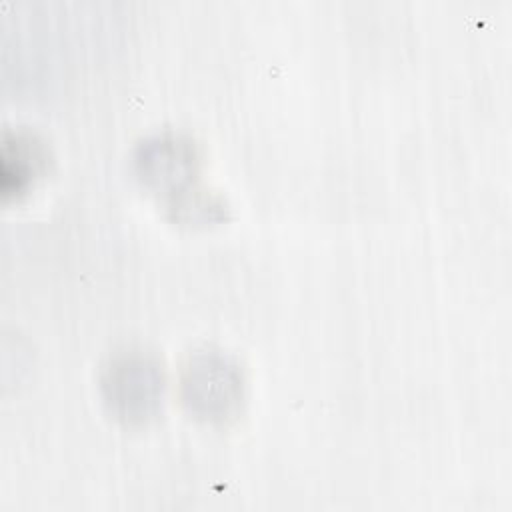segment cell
<instances>
[{
	"label": "cell",
	"mask_w": 512,
	"mask_h": 512,
	"mask_svg": "<svg viewBox=\"0 0 512 512\" xmlns=\"http://www.w3.org/2000/svg\"><path fill=\"white\" fill-rule=\"evenodd\" d=\"M164 388L162 364L150 352L136 348L114 354L100 374L104 404L126 426L152 422L162 410Z\"/></svg>",
	"instance_id": "obj_3"
},
{
	"label": "cell",
	"mask_w": 512,
	"mask_h": 512,
	"mask_svg": "<svg viewBox=\"0 0 512 512\" xmlns=\"http://www.w3.org/2000/svg\"><path fill=\"white\" fill-rule=\"evenodd\" d=\"M6 160H16L14 168L2 170V186L4 194H22L38 174V170L44 166L46 152L42 142H38L28 132H16L14 136L6 134L4 140V154Z\"/></svg>",
	"instance_id": "obj_4"
},
{
	"label": "cell",
	"mask_w": 512,
	"mask_h": 512,
	"mask_svg": "<svg viewBox=\"0 0 512 512\" xmlns=\"http://www.w3.org/2000/svg\"><path fill=\"white\" fill-rule=\"evenodd\" d=\"M138 182L156 196L160 208L178 224L226 220L228 206L200 180L202 156L192 136L162 130L140 140L132 154Z\"/></svg>",
	"instance_id": "obj_1"
},
{
	"label": "cell",
	"mask_w": 512,
	"mask_h": 512,
	"mask_svg": "<svg viewBox=\"0 0 512 512\" xmlns=\"http://www.w3.org/2000/svg\"><path fill=\"white\" fill-rule=\"evenodd\" d=\"M244 372L222 348L192 350L180 370V398L190 416L212 426L234 422L244 406Z\"/></svg>",
	"instance_id": "obj_2"
}]
</instances>
